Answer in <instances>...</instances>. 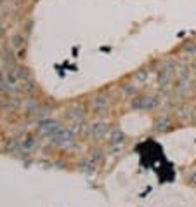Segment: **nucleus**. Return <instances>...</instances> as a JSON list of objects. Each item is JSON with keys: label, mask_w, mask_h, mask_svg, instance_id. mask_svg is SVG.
I'll list each match as a JSON object with an SVG mask.
<instances>
[{"label": "nucleus", "mask_w": 196, "mask_h": 207, "mask_svg": "<svg viewBox=\"0 0 196 207\" xmlns=\"http://www.w3.org/2000/svg\"><path fill=\"white\" fill-rule=\"evenodd\" d=\"M0 4H2V0H0Z\"/></svg>", "instance_id": "1"}]
</instances>
